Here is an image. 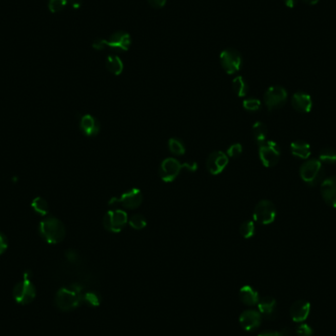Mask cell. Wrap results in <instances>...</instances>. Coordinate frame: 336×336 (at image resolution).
Wrapping results in <instances>:
<instances>
[{"instance_id": "1", "label": "cell", "mask_w": 336, "mask_h": 336, "mask_svg": "<svg viewBox=\"0 0 336 336\" xmlns=\"http://www.w3.org/2000/svg\"><path fill=\"white\" fill-rule=\"evenodd\" d=\"M83 301L82 286L74 283L67 287L59 290L55 297V304L58 309L63 312H69L75 310L80 306Z\"/></svg>"}, {"instance_id": "2", "label": "cell", "mask_w": 336, "mask_h": 336, "mask_svg": "<svg viewBox=\"0 0 336 336\" xmlns=\"http://www.w3.org/2000/svg\"><path fill=\"white\" fill-rule=\"evenodd\" d=\"M39 234L47 243L58 244L62 242L66 235V229L62 221L54 216H47L39 223Z\"/></svg>"}, {"instance_id": "3", "label": "cell", "mask_w": 336, "mask_h": 336, "mask_svg": "<svg viewBox=\"0 0 336 336\" xmlns=\"http://www.w3.org/2000/svg\"><path fill=\"white\" fill-rule=\"evenodd\" d=\"M131 35L125 32H116L110 35L108 39L97 38L93 42V47L96 50H104L106 48L117 51H127L131 46Z\"/></svg>"}, {"instance_id": "4", "label": "cell", "mask_w": 336, "mask_h": 336, "mask_svg": "<svg viewBox=\"0 0 336 336\" xmlns=\"http://www.w3.org/2000/svg\"><path fill=\"white\" fill-rule=\"evenodd\" d=\"M300 175L302 180L308 185H317L322 181L325 175L323 163L319 160H311L303 163L300 168Z\"/></svg>"}, {"instance_id": "5", "label": "cell", "mask_w": 336, "mask_h": 336, "mask_svg": "<svg viewBox=\"0 0 336 336\" xmlns=\"http://www.w3.org/2000/svg\"><path fill=\"white\" fill-rule=\"evenodd\" d=\"M128 221L129 218L125 210L120 209H110L105 213L103 224L107 231L119 233L126 226Z\"/></svg>"}, {"instance_id": "6", "label": "cell", "mask_w": 336, "mask_h": 336, "mask_svg": "<svg viewBox=\"0 0 336 336\" xmlns=\"http://www.w3.org/2000/svg\"><path fill=\"white\" fill-rule=\"evenodd\" d=\"M259 155L261 162L266 167H272L279 163L280 148L273 141H265L259 144Z\"/></svg>"}, {"instance_id": "7", "label": "cell", "mask_w": 336, "mask_h": 336, "mask_svg": "<svg viewBox=\"0 0 336 336\" xmlns=\"http://www.w3.org/2000/svg\"><path fill=\"white\" fill-rule=\"evenodd\" d=\"M143 203V194L137 188H133L123 193L119 197H113L109 201L110 206H121L128 209L139 208Z\"/></svg>"}, {"instance_id": "8", "label": "cell", "mask_w": 336, "mask_h": 336, "mask_svg": "<svg viewBox=\"0 0 336 336\" xmlns=\"http://www.w3.org/2000/svg\"><path fill=\"white\" fill-rule=\"evenodd\" d=\"M288 93L281 86H272L267 89L264 96L265 105L269 110H275L282 107L287 101Z\"/></svg>"}, {"instance_id": "9", "label": "cell", "mask_w": 336, "mask_h": 336, "mask_svg": "<svg viewBox=\"0 0 336 336\" xmlns=\"http://www.w3.org/2000/svg\"><path fill=\"white\" fill-rule=\"evenodd\" d=\"M253 216L255 222L267 225L275 221L276 209L270 201L263 200L255 206Z\"/></svg>"}, {"instance_id": "10", "label": "cell", "mask_w": 336, "mask_h": 336, "mask_svg": "<svg viewBox=\"0 0 336 336\" xmlns=\"http://www.w3.org/2000/svg\"><path fill=\"white\" fill-rule=\"evenodd\" d=\"M220 60L222 68L229 75L237 73L241 69L243 63L241 54L232 48L223 50L221 53Z\"/></svg>"}, {"instance_id": "11", "label": "cell", "mask_w": 336, "mask_h": 336, "mask_svg": "<svg viewBox=\"0 0 336 336\" xmlns=\"http://www.w3.org/2000/svg\"><path fill=\"white\" fill-rule=\"evenodd\" d=\"M14 299L19 304L26 305L34 301L35 297V288L31 280L24 279L19 282L13 289Z\"/></svg>"}, {"instance_id": "12", "label": "cell", "mask_w": 336, "mask_h": 336, "mask_svg": "<svg viewBox=\"0 0 336 336\" xmlns=\"http://www.w3.org/2000/svg\"><path fill=\"white\" fill-rule=\"evenodd\" d=\"M183 169V164L174 157H168L163 161L160 167V176L164 182H172Z\"/></svg>"}, {"instance_id": "13", "label": "cell", "mask_w": 336, "mask_h": 336, "mask_svg": "<svg viewBox=\"0 0 336 336\" xmlns=\"http://www.w3.org/2000/svg\"><path fill=\"white\" fill-rule=\"evenodd\" d=\"M229 157L221 151L211 152L207 160V169L212 175L221 174L228 165Z\"/></svg>"}, {"instance_id": "14", "label": "cell", "mask_w": 336, "mask_h": 336, "mask_svg": "<svg viewBox=\"0 0 336 336\" xmlns=\"http://www.w3.org/2000/svg\"><path fill=\"white\" fill-rule=\"evenodd\" d=\"M239 323L246 331H254L262 324V314L255 310H247L241 313Z\"/></svg>"}, {"instance_id": "15", "label": "cell", "mask_w": 336, "mask_h": 336, "mask_svg": "<svg viewBox=\"0 0 336 336\" xmlns=\"http://www.w3.org/2000/svg\"><path fill=\"white\" fill-rule=\"evenodd\" d=\"M311 312V304L306 300H297L294 302L290 308V315L293 322H305Z\"/></svg>"}, {"instance_id": "16", "label": "cell", "mask_w": 336, "mask_h": 336, "mask_svg": "<svg viewBox=\"0 0 336 336\" xmlns=\"http://www.w3.org/2000/svg\"><path fill=\"white\" fill-rule=\"evenodd\" d=\"M321 193L328 206L336 208V176L326 178L322 182Z\"/></svg>"}, {"instance_id": "17", "label": "cell", "mask_w": 336, "mask_h": 336, "mask_svg": "<svg viewBox=\"0 0 336 336\" xmlns=\"http://www.w3.org/2000/svg\"><path fill=\"white\" fill-rule=\"evenodd\" d=\"M292 105L297 111L302 113H308L312 110L313 101L310 94L298 92L292 97Z\"/></svg>"}, {"instance_id": "18", "label": "cell", "mask_w": 336, "mask_h": 336, "mask_svg": "<svg viewBox=\"0 0 336 336\" xmlns=\"http://www.w3.org/2000/svg\"><path fill=\"white\" fill-rule=\"evenodd\" d=\"M80 128L82 132L88 136V137H93L100 133L101 125L98 120L90 114H86L83 116L80 121Z\"/></svg>"}, {"instance_id": "19", "label": "cell", "mask_w": 336, "mask_h": 336, "mask_svg": "<svg viewBox=\"0 0 336 336\" xmlns=\"http://www.w3.org/2000/svg\"><path fill=\"white\" fill-rule=\"evenodd\" d=\"M258 308L262 317L271 319L275 314L276 301L272 297H264L260 299V301L258 303Z\"/></svg>"}, {"instance_id": "20", "label": "cell", "mask_w": 336, "mask_h": 336, "mask_svg": "<svg viewBox=\"0 0 336 336\" xmlns=\"http://www.w3.org/2000/svg\"><path fill=\"white\" fill-rule=\"evenodd\" d=\"M239 299L246 306H255L260 301V296L256 290L250 285H245L239 291Z\"/></svg>"}, {"instance_id": "21", "label": "cell", "mask_w": 336, "mask_h": 336, "mask_svg": "<svg viewBox=\"0 0 336 336\" xmlns=\"http://www.w3.org/2000/svg\"><path fill=\"white\" fill-rule=\"evenodd\" d=\"M290 149L293 155L302 160H308L311 155V146L303 141H295L291 143Z\"/></svg>"}, {"instance_id": "22", "label": "cell", "mask_w": 336, "mask_h": 336, "mask_svg": "<svg viewBox=\"0 0 336 336\" xmlns=\"http://www.w3.org/2000/svg\"><path fill=\"white\" fill-rule=\"evenodd\" d=\"M105 66L111 74L116 76L120 75L124 68L122 59L116 54H110L107 56L105 61Z\"/></svg>"}, {"instance_id": "23", "label": "cell", "mask_w": 336, "mask_h": 336, "mask_svg": "<svg viewBox=\"0 0 336 336\" xmlns=\"http://www.w3.org/2000/svg\"><path fill=\"white\" fill-rule=\"evenodd\" d=\"M232 89H233L234 93H236V95L239 97L246 96L249 92L248 83L246 82L242 76H238V77L234 78V80L232 82Z\"/></svg>"}, {"instance_id": "24", "label": "cell", "mask_w": 336, "mask_h": 336, "mask_svg": "<svg viewBox=\"0 0 336 336\" xmlns=\"http://www.w3.org/2000/svg\"><path fill=\"white\" fill-rule=\"evenodd\" d=\"M253 135L254 138L258 144L264 143L265 141H267V128L265 123L263 122H255V124L253 125Z\"/></svg>"}, {"instance_id": "25", "label": "cell", "mask_w": 336, "mask_h": 336, "mask_svg": "<svg viewBox=\"0 0 336 336\" xmlns=\"http://www.w3.org/2000/svg\"><path fill=\"white\" fill-rule=\"evenodd\" d=\"M168 149L174 155H183L186 149L184 143L178 138H171L168 141Z\"/></svg>"}, {"instance_id": "26", "label": "cell", "mask_w": 336, "mask_h": 336, "mask_svg": "<svg viewBox=\"0 0 336 336\" xmlns=\"http://www.w3.org/2000/svg\"><path fill=\"white\" fill-rule=\"evenodd\" d=\"M319 161L322 163H326V164H335L336 151L330 148L323 149L320 152Z\"/></svg>"}, {"instance_id": "27", "label": "cell", "mask_w": 336, "mask_h": 336, "mask_svg": "<svg viewBox=\"0 0 336 336\" xmlns=\"http://www.w3.org/2000/svg\"><path fill=\"white\" fill-rule=\"evenodd\" d=\"M239 232H240V234L243 236L244 238H246V239L252 238L255 235V226L254 221H244L243 223L240 225Z\"/></svg>"}, {"instance_id": "28", "label": "cell", "mask_w": 336, "mask_h": 336, "mask_svg": "<svg viewBox=\"0 0 336 336\" xmlns=\"http://www.w3.org/2000/svg\"><path fill=\"white\" fill-rule=\"evenodd\" d=\"M128 223L132 228L136 230H142L147 226V220L141 214H134L129 219Z\"/></svg>"}, {"instance_id": "29", "label": "cell", "mask_w": 336, "mask_h": 336, "mask_svg": "<svg viewBox=\"0 0 336 336\" xmlns=\"http://www.w3.org/2000/svg\"><path fill=\"white\" fill-rule=\"evenodd\" d=\"M32 207L37 213H39L42 215H47L48 213V204H47V201L44 200L43 197L35 199L32 203Z\"/></svg>"}, {"instance_id": "30", "label": "cell", "mask_w": 336, "mask_h": 336, "mask_svg": "<svg viewBox=\"0 0 336 336\" xmlns=\"http://www.w3.org/2000/svg\"><path fill=\"white\" fill-rule=\"evenodd\" d=\"M243 107L248 111L255 112L261 109L262 103L258 98H247L243 102Z\"/></svg>"}, {"instance_id": "31", "label": "cell", "mask_w": 336, "mask_h": 336, "mask_svg": "<svg viewBox=\"0 0 336 336\" xmlns=\"http://www.w3.org/2000/svg\"><path fill=\"white\" fill-rule=\"evenodd\" d=\"M68 3V0H49L48 9L52 13H57L63 10Z\"/></svg>"}, {"instance_id": "32", "label": "cell", "mask_w": 336, "mask_h": 336, "mask_svg": "<svg viewBox=\"0 0 336 336\" xmlns=\"http://www.w3.org/2000/svg\"><path fill=\"white\" fill-rule=\"evenodd\" d=\"M83 300L93 307H97L101 304V298L95 292H87L85 295H83Z\"/></svg>"}, {"instance_id": "33", "label": "cell", "mask_w": 336, "mask_h": 336, "mask_svg": "<svg viewBox=\"0 0 336 336\" xmlns=\"http://www.w3.org/2000/svg\"><path fill=\"white\" fill-rule=\"evenodd\" d=\"M242 152H243V147L241 144H233L227 149L226 154L228 155V157L236 159L240 156Z\"/></svg>"}, {"instance_id": "34", "label": "cell", "mask_w": 336, "mask_h": 336, "mask_svg": "<svg viewBox=\"0 0 336 336\" xmlns=\"http://www.w3.org/2000/svg\"><path fill=\"white\" fill-rule=\"evenodd\" d=\"M296 333L298 336H312L313 328L307 324H301L296 328Z\"/></svg>"}, {"instance_id": "35", "label": "cell", "mask_w": 336, "mask_h": 336, "mask_svg": "<svg viewBox=\"0 0 336 336\" xmlns=\"http://www.w3.org/2000/svg\"><path fill=\"white\" fill-rule=\"evenodd\" d=\"M66 259L68 260V262H70L71 264H76L78 262V260H79V255L75 251L69 250L66 253Z\"/></svg>"}, {"instance_id": "36", "label": "cell", "mask_w": 336, "mask_h": 336, "mask_svg": "<svg viewBox=\"0 0 336 336\" xmlns=\"http://www.w3.org/2000/svg\"><path fill=\"white\" fill-rule=\"evenodd\" d=\"M7 246H8V244H7L6 237L2 233H0V255L5 252V250L7 249Z\"/></svg>"}, {"instance_id": "37", "label": "cell", "mask_w": 336, "mask_h": 336, "mask_svg": "<svg viewBox=\"0 0 336 336\" xmlns=\"http://www.w3.org/2000/svg\"><path fill=\"white\" fill-rule=\"evenodd\" d=\"M148 2L154 8H163L166 3V0H148Z\"/></svg>"}, {"instance_id": "38", "label": "cell", "mask_w": 336, "mask_h": 336, "mask_svg": "<svg viewBox=\"0 0 336 336\" xmlns=\"http://www.w3.org/2000/svg\"><path fill=\"white\" fill-rule=\"evenodd\" d=\"M258 336H284V334H283V332L268 330V331H264L262 333H260Z\"/></svg>"}, {"instance_id": "39", "label": "cell", "mask_w": 336, "mask_h": 336, "mask_svg": "<svg viewBox=\"0 0 336 336\" xmlns=\"http://www.w3.org/2000/svg\"><path fill=\"white\" fill-rule=\"evenodd\" d=\"M183 169H187L190 172H193L197 169V164L195 163H186L183 164Z\"/></svg>"}, {"instance_id": "40", "label": "cell", "mask_w": 336, "mask_h": 336, "mask_svg": "<svg viewBox=\"0 0 336 336\" xmlns=\"http://www.w3.org/2000/svg\"><path fill=\"white\" fill-rule=\"evenodd\" d=\"M68 3L74 9H78L81 7L83 0H68Z\"/></svg>"}, {"instance_id": "41", "label": "cell", "mask_w": 336, "mask_h": 336, "mask_svg": "<svg viewBox=\"0 0 336 336\" xmlns=\"http://www.w3.org/2000/svg\"><path fill=\"white\" fill-rule=\"evenodd\" d=\"M284 3L287 7L289 8H293L295 7V5L298 3V0H284Z\"/></svg>"}, {"instance_id": "42", "label": "cell", "mask_w": 336, "mask_h": 336, "mask_svg": "<svg viewBox=\"0 0 336 336\" xmlns=\"http://www.w3.org/2000/svg\"><path fill=\"white\" fill-rule=\"evenodd\" d=\"M300 1L308 5H315L320 0H300Z\"/></svg>"}]
</instances>
